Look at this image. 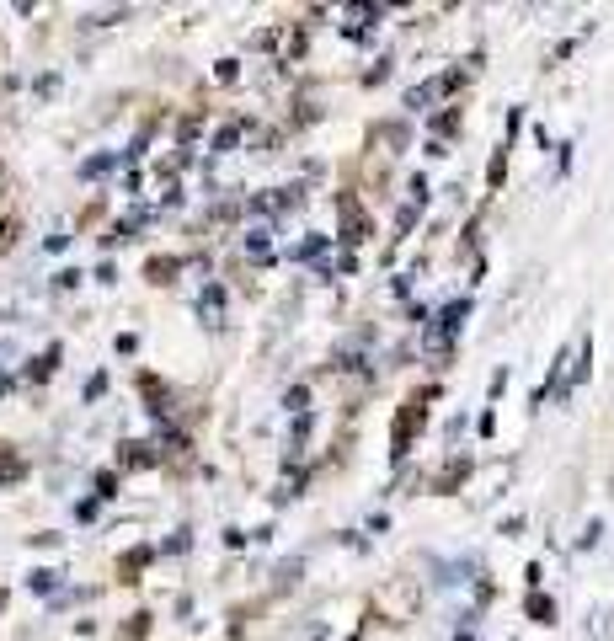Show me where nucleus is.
<instances>
[{
    "label": "nucleus",
    "mask_w": 614,
    "mask_h": 641,
    "mask_svg": "<svg viewBox=\"0 0 614 641\" xmlns=\"http://www.w3.org/2000/svg\"><path fill=\"white\" fill-rule=\"evenodd\" d=\"M171 273H177V262H171V257H166V262H150V278H155V283H166Z\"/></svg>",
    "instance_id": "nucleus-2"
},
{
    "label": "nucleus",
    "mask_w": 614,
    "mask_h": 641,
    "mask_svg": "<svg viewBox=\"0 0 614 641\" xmlns=\"http://www.w3.org/2000/svg\"><path fill=\"white\" fill-rule=\"evenodd\" d=\"M16 471H22V465H16V455L0 443V481H16Z\"/></svg>",
    "instance_id": "nucleus-1"
}]
</instances>
